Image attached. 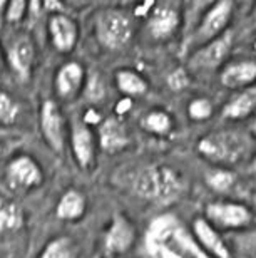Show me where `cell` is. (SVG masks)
<instances>
[{
  "instance_id": "ab89813d",
  "label": "cell",
  "mask_w": 256,
  "mask_h": 258,
  "mask_svg": "<svg viewBox=\"0 0 256 258\" xmlns=\"http://www.w3.org/2000/svg\"><path fill=\"white\" fill-rule=\"evenodd\" d=\"M254 49H256V42H254Z\"/></svg>"
},
{
  "instance_id": "3957f363",
  "label": "cell",
  "mask_w": 256,
  "mask_h": 258,
  "mask_svg": "<svg viewBox=\"0 0 256 258\" xmlns=\"http://www.w3.org/2000/svg\"><path fill=\"white\" fill-rule=\"evenodd\" d=\"M134 189L141 198L157 205H169L184 191V179L169 166H152L137 174Z\"/></svg>"
},
{
  "instance_id": "8992f818",
  "label": "cell",
  "mask_w": 256,
  "mask_h": 258,
  "mask_svg": "<svg viewBox=\"0 0 256 258\" xmlns=\"http://www.w3.org/2000/svg\"><path fill=\"white\" fill-rule=\"evenodd\" d=\"M5 60L20 82H29L35 62V42L27 32L15 34L4 49Z\"/></svg>"
},
{
  "instance_id": "7c38bea8",
  "label": "cell",
  "mask_w": 256,
  "mask_h": 258,
  "mask_svg": "<svg viewBox=\"0 0 256 258\" xmlns=\"http://www.w3.org/2000/svg\"><path fill=\"white\" fill-rule=\"evenodd\" d=\"M97 136L92 131V126L84 119H75L70 124V149H72L75 163L82 169L94 166Z\"/></svg>"
},
{
  "instance_id": "83f0119b",
  "label": "cell",
  "mask_w": 256,
  "mask_h": 258,
  "mask_svg": "<svg viewBox=\"0 0 256 258\" xmlns=\"http://www.w3.org/2000/svg\"><path fill=\"white\" fill-rule=\"evenodd\" d=\"M214 107L211 99L208 97H194V99L189 101L188 104V116L189 119L196 121V122H204L208 121L209 117L213 116Z\"/></svg>"
},
{
  "instance_id": "4316f807",
  "label": "cell",
  "mask_w": 256,
  "mask_h": 258,
  "mask_svg": "<svg viewBox=\"0 0 256 258\" xmlns=\"http://www.w3.org/2000/svg\"><path fill=\"white\" fill-rule=\"evenodd\" d=\"M24 223V213L14 203H0V233L15 231Z\"/></svg>"
},
{
  "instance_id": "7a4b0ae2",
  "label": "cell",
  "mask_w": 256,
  "mask_h": 258,
  "mask_svg": "<svg viewBox=\"0 0 256 258\" xmlns=\"http://www.w3.org/2000/svg\"><path fill=\"white\" fill-rule=\"evenodd\" d=\"M136 15L131 10L106 7L96 15V37L104 49L111 52L124 50L136 34Z\"/></svg>"
},
{
  "instance_id": "f1b7e54d",
  "label": "cell",
  "mask_w": 256,
  "mask_h": 258,
  "mask_svg": "<svg viewBox=\"0 0 256 258\" xmlns=\"http://www.w3.org/2000/svg\"><path fill=\"white\" fill-rule=\"evenodd\" d=\"M20 112L19 104L12 96L0 91V126H10L17 121Z\"/></svg>"
},
{
  "instance_id": "e575fe53",
  "label": "cell",
  "mask_w": 256,
  "mask_h": 258,
  "mask_svg": "<svg viewBox=\"0 0 256 258\" xmlns=\"http://www.w3.org/2000/svg\"><path fill=\"white\" fill-rule=\"evenodd\" d=\"M249 22H251L256 27V2H254L253 9H251V14H249Z\"/></svg>"
},
{
  "instance_id": "7402d4cb",
  "label": "cell",
  "mask_w": 256,
  "mask_h": 258,
  "mask_svg": "<svg viewBox=\"0 0 256 258\" xmlns=\"http://www.w3.org/2000/svg\"><path fill=\"white\" fill-rule=\"evenodd\" d=\"M141 126L144 131L154 134V136H166V134L171 133L174 121L169 112L162 109H152L146 112L144 117L141 119Z\"/></svg>"
},
{
  "instance_id": "5b68a950",
  "label": "cell",
  "mask_w": 256,
  "mask_h": 258,
  "mask_svg": "<svg viewBox=\"0 0 256 258\" xmlns=\"http://www.w3.org/2000/svg\"><path fill=\"white\" fill-rule=\"evenodd\" d=\"M233 44H234V35L231 30H226L219 37L189 50L188 66L193 71L198 72L221 71V67L228 62L229 54L233 50Z\"/></svg>"
},
{
  "instance_id": "836d02e7",
  "label": "cell",
  "mask_w": 256,
  "mask_h": 258,
  "mask_svg": "<svg viewBox=\"0 0 256 258\" xmlns=\"http://www.w3.org/2000/svg\"><path fill=\"white\" fill-rule=\"evenodd\" d=\"M249 133H251V136L254 138V141H256V112L251 117V122H249Z\"/></svg>"
},
{
  "instance_id": "1f68e13d",
  "label": "cell",
  "mask_w": 256,
  "mask_h": 258,
  "mask_svg": "<svg viewBox=\"0 0 256 258\" xmlns=\"http://www.w3.org/2000/svg\"><path fill=\"white\" fill-rule=\"evenodd\" d=\"M44 5V10L49 14L54 12H64V2L62 0H40Z\"/></svg>"
},
{
  "instance_id": "603a6c76",
  "label": "cell",
  "mask_w": 256,
  "mask_h": 258,
  "mask_svg": "<svg viewBox=\"0 0 256 258\" xmlns=\"http://www.w3.org/2000/svg\"><path fill=\"white\" fill-rule=\"evenodd\" d=\"M79 248L70 236H57L44 246L39 258H77Z\"/></svg>"
},
{
  "instance_id": "484cf974",
  "label": "cell",
  "mask_w": 256,
  "mask_h": 258,
  "mask_svg": "<svg viewBox=\"0 0 256 258\" xmlns=\"http://www.w3.org/2000/svg\"><path fill=\"white\" fill-rule=\"evenodd\" d=\"M216 0H188L186 9L183 12L184 19V29H186V37L193 32V29L196 27V24L199 22L201 15L211 7Z\"/></svg>"
},
{
  "instance_id": "9a60e30c",
  "label": "cell",
  "mask_w": 256,
  "mask_h": 258,
  "mask_svg": "<svg viewBox=\"0 0 256 258\" xmlns=\"http://www.w3.org/2000/svg\"><path fill=\"white\" fill-rule=\"evenodd\" d=\"M179 228H181V225H179V221L176 220L174 215L164 213V215L156 216L149 223L146 231L144 245H146L147 253L152 256H157L159 250L169 243Z\"/></svg>"
},
{
  "instance_id": "d590c367",
  "label": "cell",
  "mask_w": 256,
  "mask_h": 258,
  "mask_svg": "<svg viewBox=\"0 0 256 258\" xmlns=\"http://www.w3.org/2000/svg\"><path fill=\"white\" fill-rule=\"evenodd\" d=\"M7 4H9V0H0V15H4L5 7H7Z\"/></svg>"
},
{
  "instance_id": "d6986e66",
  "label": "cell",
  "mask_w": 256,
  "mask_h": 258,
  "mask_svg": "<svg viewBox=\"0 0 256 258\" xmlns=\"http://www.w3.org/2000/svg\"><path fill=\"white\" fill-rule=\"evenodd\" d=\"M256 112V84L236 91L231 99L224 104L221 114L228 121H243Z\"/></svg>"
},
{
  "instance_id": "5bb4252c",
  "label": "cell",
  "mask_w": 256,
  "mask_h": 258,
  "mask_svg": "<svg viewBox=\"0 0 256 258\" xmlns=\"http://www.w3.org/2000/svg\"><path fill=\"white\" fill-rule=\"evenodd\" d=\"M136 241V228L124 215H116L104 235V248L109 255H124Z\"/></svg>"
},
{
  "instance_id": "d6a6232c",
  "label": "cell",
  "mask_w": 256,
  "mask_h": 258,
  "mask_svg": "<svg viewBox=\"0 0 256 258\" xmlns=\"http://www.w3.org/2000/svg\"><path fill=\"white\" fill-rule=\"evenodd\" d=\"M157 256H159V258H188L186 255L183 253V251L173 250L169 245L162 246V248L159 250V253H157Z\"/></svg>"
},
{
  "instance_id": "8d00e7d4",
  "label": "cell",
  "mask_w": 256,
  "mask_h": 258,
  "mask_svg": "<svg viewBox=\"0 0 256 258\" xmlns=\"http://www.w3.org/2000/svg\"><path fill=\"white\" fill-rule=\"evenodd\" d=\"M5 57V55H4V50L2 49H0V64H2V59Z\"/></svg>"
},
{
  "instance_id": "f35d334b",
  "label": "cell",
  "mask_w": 256,
  "mask_h": 258,
  "mask_svg": "<svg viewBox=\"0 0 256 258\" xmlns=\"http://www.w3.org/2000/svg\"><path fill=\"white\" fill-rule=\"evenodd\" d=\"M253 168H254V171H256V159H254V163H253Z\"/></svg>"
},
{
  "instance_id": "ba28073f",
  "label": "cell",
  "mask_w": 256,
  "mask_h": 258,
  "mask_svg": "<svg viewBox=\"0 0 256 258\" xmlns=\"http://www.w3.org/2000/svg\"><path fill=\"white\" fill-rule=\"evenodd\" d=\"M204 218L218 230H241L251 223L253 213L236 201H213L204 208Z\"/></svg>"
},
{
  "instance_id": "4fadbf2b",
  "label": "cell",
  "mask_w": 256,
  "mask_h": 258,
  "mask_svg": "<svg viewBox=\"0 0 256 258\" xmlns=\"http://www.w3.org/2000/svg\"><path fill=\"white\" fill-rule=\"evenodd\" d=\"M86 69L77 60H69L55 72L54 89L59 101L70 102L77 99L86 86Z\"/></svg>"
},
{
  "instance_id": "4dcf8cb0",
  "label": "cell",
  "mask_w": 256,
  "mask_h": 258,
  "mask_svg": "<svg viewBox=\"0 0 256 258\" xmlns=\"http://www.w3.org/2000/svg\"><path fill=\"white\" fill-rule=\"evenodd\" d=\"M167 84L173 91H183L184 87H188L189 84V76H188V71L186 69H176L173 71L169 74V79H167Z\"/></svg>"
},
{
  "instance_id": "ac0fdd59",
  "label": "cell",
  "mask_w": 256,
  "mask_h": 258,
  "mask_svg": "<svg viewBox=\"0 0 256 258\" xmlns=\"http://www.w3.org/2000/svg\"><path fill=\"white\" fill-rule=\"evenodd\" d=\"M193 236L196 238L198 243L206 251H209L214 258H231L228 245L224 243L223 236L219 235L218 228L209 223L204 216L193 221Z\"/></svg>"
},
{
  "instance_id": "d4e9b609",
  "label": "cell",
  "mask_w": 256,
  "mask_h": 258,
  "mask_svg": "<svg viewBox=\"0 0 256 258\" xmlns=\"http://www.w3.org/2000/svg\"><path fill=\"white\" fill-rule=\"evenodd\" d=\"M206 183L213 191L229 193L231 188L236 184V174H234L229 168L218 166L206 174Z\"/></svg>"
},
{
  "instance_id": "8fae6325",
  "label": "cell",
  "mask_w": 256,
  "mask_h": 258,
  "mask_svg": "<svg viewBox=\"0 0 256 258\" xmlns=\"http://www.w3.org/2000/svg\"><path fill=\"white\" fill-rule=\"evenodd\" d=\"M47 34L52 47L59 54H70L79 40V25L65 12L49 14Z\"/></svg>"
},
{
  "instance_id": "cb8c5ba5",
  "label": "cell",
  "mask_w": 256,
  "mask_h": 258,
  "mask_svg": "<svg viewBox=\"0 0 256 258\" xmlns=\"http://www.w3.org/2000/svg\"><path fill=\"white\" fill-rule=\"evenodd\" d=\"M173 241L176 243L179 251H183L188 258H214L209 251H206L201 245L198 243L196 238H194L189 231H186L184 228H179L176 231Z\"/></svg>"
},
{
  "instance_id": "52a82bcc",
  "label": "cell",
  "mask_w": 256,
  "mask_h": 258,
  "mask_svg": "<svg viewBox=\"0 0 256 258\" xmlns=\"http://www.w3.org/2000/svg\"><path fill=\"white\" fill-rule=\"evenodd\" d=\"M183 12L176 5L161 2L151 9L146 19V32L154 42H167L183 29Z\"/></svg>"
},
{
  "instance_id": "74e56055",
  "label": "cell",
  "mask_w": 256,
  "mask_h": 258,
  "mask_svg": "<svg viewBox=\"0 0 256 258\" xmlns=\"http://www.w3.org/2000/svg\"><path fill=\"white\" fill-rule=\"evenodd\" d=\"M253 205H254V208H256V195H254V198H253Z\"/></svg>"
},
{
  "instance_id": "6da1fadb",
  "label": "cell",
  "mask_w": 256,
  "mask_h": 258,
  "mask_svg": "<svg viewBox=\"0 0 256 258\" xmlns=\"http://www.w3.org/2000/svg\"><path fill=\"white\" fill-rule=\"evenodd\" d=\"M256 141L249 131L243 129H216L198 141V153L216 166L231 168L254 153Z\"/></svg>"
},
{
  "instance_id": "277c9868",
  "label": "cell",
  "mask_w": 256,
  "mask_h": 258,
  "mask_svg": "<svg viewBox=\"0 0 256 258\" xmlns=\"http://www.w3.org/2000/svg\"><path fill=\"white\" fill-rule=\"evenodd\" d=\"M234 5H236V0H216L201 15L196 27L193 29V32L188 35L186 42H184V47L188 49V52L229 30V24H231L234 14Z\"/></svg>"
},
{
  "instance_id": "30bf717a",
  "label": "cell",
  "mask_w": 256,
  "mask_h": 258,
  "mask_svg": "<svg viewBox=\"0 0 256 258\" xmlns=\"http://www.w3.org/2000/svg\"><path fill=\"white\" fill-rule=\"evenodd\" d=\"M5 176L14 189H32L44 181V171L40 164L29 154H17L5 168Z\"/></svg>"
},
{
  "instance_id": "9c48e42d",
  "label": "cell",
  "mask_w": 256,
  "mask_h": 258,
  "mask_svg": "<svg viewBox=\"0 0 256 258\" xmlns=\"http://www.w3.org/2000/svg\"><path fill=\"white\" fill-rule=\"evenodd\" d=\"M40 133L47 146L60 153L65 146V117L55 99H44L40 106Z\"/></svg>"
},
{
  "instance_id": "ffe728a7",
  "label": "cell",
  "mask_w": 256,
  "mask_h": 258,
  "mask_svg": "<svg viewBox=\"0 0 256 258\" xmlns=\"http://www.w3.org/2000/svg\"><path fill=\"white\" fill-rule=\"evenodd\" d=\"M86 196L79 189H67L57 201L55 206V215L59 220L64 221H75L80 220L86 213Z\"/></svg>"
},
{
  "instance_id": "f546056e",
  "label": "cell",
  "mask_w": 256,
  "mask_h": 258,
  "mask_svg": "<svg viewBox=\"0 0 256 258\" xmlns=\"http://www.w3.org/2000/svg\"><path fill=\"white\" fill-rule=\"evenodd\" d=\"M29 7L30 0H9L4 12V19L9 24H17L29 14Z\"/></svg>"
},
{
  "instance_id": "e0dca14e",
  "label": "cell",
  "mask_w": 256,
  "mask_h": 258,
  "mask_svg": "<svg viewBox=\"0 0 256 258\" xmlns=\"http://www.w3.org/2000/svg\"><path fill=\"white\" fill-rule=\"evenodd\" d=\"M97 143L102 151L117 153L129 146L131 138L124 126V122L117 117H106L102 119L97 129Z\"/></svg>"
},
{
  "instance_id": "44dd1931",
  "label": "cell",
  "mask_w": 256,
  "mask_h": 258,
  "mask_svg": "<svg viewBox=\"0 0 256 258\" xmlns=\"http://www.w3.org/2000/svg\"><path fill=\"white\" fill-rule=\"evenodd\" d=\"M116 77V86L119 89L121 94H124L126 97H139L144 96L147 89H149V84L147 81L142 77V74H139L134 69H119L114 74Z\"/></svg>"
},
{
  "instance_id": "2e32d148",
  "label": "cell",
  "mask_w": 256,
  "mask_h": 258,
  "mask_svg": "<svg viewBox=\"0 0 256 258\" xmlns=\"http://www.w3.org/2000/svg\"><path fill=\"white\" fill-rule=\"evenodd\" d=\"M219 84L231 91H241L256 84V60L238 59L226 62L219 71Z\"/></svg>"
}]
</instances>
